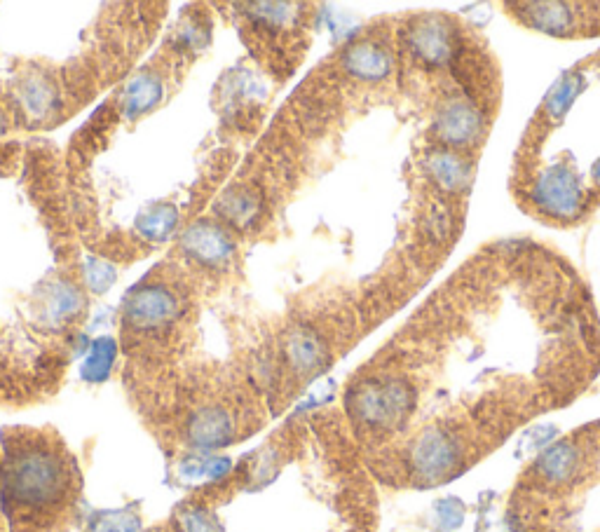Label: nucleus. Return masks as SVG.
<instances>
[{"label": "nucleus", "mask_w": 600, "mask_h": 532, "mask_svg": "<svg viewBox=\"0 0 600 532\" xmlns=\"http://www.w3.org/2000/svg\"><path fill=\"white\" fill-rule=\"evenodd\" d=\"M78 474L59 441L24 432L5 443L0 500L12 532L47 530L71 507Z\"/></svg>", "instance_id": "1"}, {"label": "nucleus", "mask_w": 600, "mask_h": 532, "mask_svg": "<svg viewBox=\"0 0 600 532\" xmlns=\"http://www.w3.org/2000/svg\"><path fill=\"white\" fill-rule=\"evenodd\" d=\"M347 411L357 425L371 432H394L415 411V387L404 378H371L347 394Z\"/></svg>", "instance_id": "2"}, {"label": "nucleus", "mask_w": 600, "mask_h": 532, "mask_svg": "<svg viewBox=\"0 0 600 532\" xmlns=\"http://www.w3.org/2000/svg\"><path fill=\"white\" fill-rule=\"evenodd\" d=\"M467 441L458 429L446 425L427 427L415 436L408 450V469L413 479L434 486L450 479L467 465Z\"/></svg>", "instance_id": "3"}, {"label": "nucleus", "mask_w": 600, "mask_h": 532, "mask_svg": "<svg viewBox=\"0 0 600 532\" xmlns=\"http://www.w3.org/2000/svg\"><path fill=\"white\" fill-rule=\"evenodd\" d=\"M584 465V448L577 439L551 443L533 465V479L547 490H561L577 479Z\"/></svg>", "instance_id": "4"}, {"label": "nucleus", "mask_w": 600, "mask_h": 532, "mask_svg": "<svg viewBox=\"0 0 600 532\" xmlns=\"http://www.w3.org/2000/svg\"><path fill=\"white\" fill-rule=\"evenodd\" d=\"M486 127L481 111L467 101H455L441 108L436 118V129H439L441 141L453 148H467L479 139Z\"/></svg>", "instance_id": "5"}, {"label": "nucleus", "mask_w": 600, "mask_h": 532, "mask_svg": "<svg viewBox=\"0 0 600 532\" xmlns=\"http://www.w3.org/2000/svg\"><path fill=\"white\" fill-rule=\"evenodd\" d=\"M176 315V300L172 293L158 286L136 291L127 300V319L136 329H160Z\"/></svg>", "instance_id": "6"}, {"label": "nucleus", "mask_w": 600, "mask_h": 532, "mask_svg": "<svg viewBox=\"0 0 600 532\" xmlns=\"http://www.w3.org/2000/svg\"><path fill=\"white\" fill-rule=\"evenodd\" d=\"M188 439L197 448H221L235 439V420L228 408L202 406L188 422Z\"/></svg>", "instance_id": "7"}, {"label": "nucleus", "mask_w": 600, "mask_h": 532, "mask_svg": "<svg viewBox=\"0 0 600 532\" xmlns=\"http://www.w3.org/2000/svg\"><path fill=\"white\" fill-rule=\"evenodd\" d=\"M413 52L420 54L429 64H446L453 52V36L446 17H422L411 31Z\"/></svg>", "instance_id": "8"}, {"label": "nucleus", "mask_w": 600, "mask_h": 532, "mask_svg": "<svg viewBox=\"0 0 600 532\" xmlns=\"http://www.w3.org/2000/svg\"><path fill=\"white\" fill-rule=\"evenodd\" d=\"M284 354L289 366L298 375H315L317 371H322L326 359H329V352H326L322 338H319L315 331L308 329H296L289 333L284 345Z\"/></svg>", "instance_id": "9"}, {"label": "nucleus", "mask_w": 600, "mask_h": 532, "mask_svg": "<svg viewBox=\"0 0 600 532\" xmlns=\"http://www.w3.org/2000/svg\"><path fill=\"white\" fill-rule=\"evenodd\" d=\"M183 244H186V251L190 256L209 265L223 263L225 258H230V254H233V242L228 240V235L209 221L193 225L186 233Z\"/></svg>", "instance_id": "10"}, {"label": "nucleus", "mask_w": 600, "mask_h": 532, "mask_svg": "<svg viewBox=\"0 0 600 532\" xmlns=\"http://www.w3.org/2000/svg\"><path fill=\"white\" fill-rule=\"evenodd\" d=\"M523 10V22L537 31L554 33V36H568L575 22L572 5L565 3H525L516 5Z\"/></svg>", "instance_id": "11"}, {"label": "nucleus", "mask_w": 600, "mask_h": 532, "mask_svg": "<svg viewBox=\"0 0 600 532\" xmlns=\"http://www.w3.org/2000/svg\"><path fill=\"white\" fill-rule=\"evenodd\" d=\"M343 64L352 75L361 80H380L390 73L392 59L387 50L375 43H357L345 52Z\"/></svg>", "instance_id": "12"}, {"label": "nucleus", "mask_w": 600, "mask_h": 532, "mask_svg": "<svg viewBox=\"0 0 600 532\" xmlns=\"http://www.w3.org/2000/svg\"><path fill=\"white\" fill-rule=\"evenodd\" d=\"M429 172H432L434 181L446 190H460L469 183V167L467 162L458 158L450 150H436L429 158Z\"/></svg>", "instance_id": "13"}, {"label": "nucleus", "mask_w": 600, "mask_h": 532, "mask_svg": "<svg viewBox=\"0 0 600 532\" xmlns=\"http://www.w3.org/2000/svg\"><path fill=\"white\" fill-rule=\"evenodd\" d=\"M218 211H221L230 223L247 225L254 221V216L258 214V197L254 195V190L249 188H233L221 197Z\"/></svg>", "instance_id": "14"}, {"label": "nucleus", "mask_w": 600, "mask_h": 532, "mask_svg": "<svg viewBox=\"0 0 600 532\" xmlns=\"http://www.w3.org/2000/svg\"><path fill=\"white\" fill-rule=\"evenodd\" d=\"M113 364V347L111 343H101L97 345V350H94V354L90 359H87L85 364V371L83 375L87 380H92V383H99V380H104L108 375V368H111Z\"/></svg>", "instance_id": "15"}, {"label": "nucleus", "mask_w": 600, "mask_h": 532, "mask_svg": "<svg viewBox=\"0 0 600 532\" xmlns=\"http://www.w3.org/2000/svg\"><path fill=\"white\" fill-rule=\"evenodd\" d=\"M436 516H439L443 530H458L462 521H465V507L455 497H446V500L436 504Z\"/></svg>", "instance_id": "16"}, {"label": "nucleus", "mask_w": 600, "mask_h": 532, "mask_svg": "<svg viewBox=\"0 0 600 532\" xmlns=\"http://www.w3.org/2000/svg\"><path fill=\"white\" fill-rule=\"evenodd\" d=\"M183 532H221V528L211 516L195 511V514L183 518Z\"/></svg>", "instance_id": "17"}, {"label": "nucleus", "mask_w": 600, "mask_h": 532, "mask_svg": "<svg viewBox=\"0 0 600 532\" xmlns=\"http://www.w3.org/2000/svg\"><path fill=\"white\" fill-rule=\"evenodd\" d=\"M155 99H158V90H155V85H148V83L134 85L132 94H129V104H132V108H136V111L148 108Z\"/></svg>", "instance_id": "18"}, {"label": "nucleus", "mask_w": 600, "mask_h": 532, "mask_svg": "<svg viewBox=\"0 0 600 532\" xmlns=\"http://www.w3.org/2000/svg\"><path fill=\"white\" fill-rule=\"evenodd\" d=\"M99 532H136V521L125 516H111L108 521L101 523Z\"/></svg>", "instance_id": "19"}, {"label": "nucleus", "mask_w": 600, "mask_h": 532, "mask_svg": "<svg viewBox=\"0 0 600 532\" xmlns=\"http://www.w3.org/2000/svg\"><path fill=\"white\" fill-rule=\"evenodd\" d=\"M593 179L600 183V160L596 162V167H593Z\"/></svg>", "instance_id": "20"}, {"label": "nucleus", "mask_w": 600, "mask_h": 532, "mask_svg": "<svg viewBox=\"0 0 600 532\" xmlns=\"http://www.w3.org/2000/svg\"><path fill=\"white\" fill-rule=\"evenodd\" d=\"M0 532H3V530H0Z\"/></svg>", "instance_id": "21"}]
</instances>
